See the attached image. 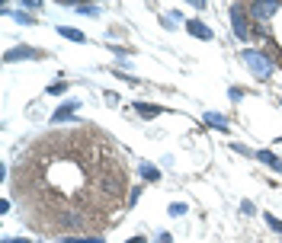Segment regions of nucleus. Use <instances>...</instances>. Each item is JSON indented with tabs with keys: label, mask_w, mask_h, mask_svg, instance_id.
Returning a JSON list of instances; mask_svg holds the SVG:
<instances>
[{
	"label": "nucleus",
	"mask_w": 282,
	"mask_h": 243,
	"mask_svg": "<svg viewBox=\"0 0 282 243\" xmlns=\"http://www.w3.org/2000/svg\"><path fill=\"white\" fill-rule=\"evenodd\" d=\"M77 106H80V103H64V106H61V109H58V112H55V119H58V122H61V119H68V115H71V112H74V109H77Z\"/></svg>",
	"instance_id": "423d86ee"
},
{
	"label": "nucleus",
	"mask_w": 282,
	"mask_h": 243,
	"mask_svg": "<svg viewBox=\"0 0 282 243\" xmlns=\"http://www.w3.org/2000/svg\"><path fill=\"white\" fill-rule=\"evenodd\" d=\"M135 109H138V112H141V115H145V119H154V115H157V112H160V109H157V106H148V103H138V106H135Z\"/></svg>",
	"instance_id": "0eeeda50"
},
{
	"label": "nucleus",
	"mask_w": 282,
	"mask_h": 243,
	"mask_svg": "<svg viewBox=\"0 0 282 243\" xmlns=\"http://www.w3.org/2000/svg\"><path fill=\"white\" fill-rule=\"evenodd\" d=\"M29 54H36L32 48H19V52H10L7 54V61H16V58H29Z\"/></svg>",
	"instance_id": "1a4fd4ad"
},
{
	"label": "nucleus",
	"mask_w": 282,
	"mask_h": 243,
	"mask_svg": "<svg viewBox=\"0 0 282 243\" xmlns=\"http://www.w3.org/2000/svg\"><path fill=\"white\" fill-rule=\"evenodd\" d=\"M257 160H263V163H266V167H273V170H282V160H276V154H269V151H260Z\"/></svg>",
	"instance_id": "39448f33"
},
{
	"label": "nucleus",
	"mask_w": 282,
	"mask_h": 243,
	"mask_svg": "<svg viewBox=\"0 0 282 243\" xmlns=\"http://www.w3.org/2000/svg\"><path fill=\"white\" fill-rule=\"evenodd\" d=\"M231 23H234V35L237 38H250V26H247V13L241 3L231 7Z\"/></svg>",
	"instance_id": "f03ea898"
},
{
	"label": "nucleus",
	"mask_w": 282,
	"mask_h": 243,
	"mask_svg": "<svg viewBox=\"0 0 282 243\" xmlns=\"http://www.w3.org/2000/svg\"><path fill=\"white\" fill-rule=\"evenodd\" d=\"M276 10H279V3H273V0H263V3H250V16H257V19H269Z\"/></svg>",
	"instance_id": "7ed1b4c3"
},
{
	"label": "nucleus",
	"mask_w": 282,
	"mask_h": 243,
	"mask_svg": "<svg viewBox=\"0 0 282 243\" xmlns=\"http://www.w3.org/2000/svg\"><path fill=\"white\" fill-rule=\"evenodd\" d=\"M241 58H244V64L260 77V80H269V74H273V61H266V54H260V52H244Z\"/></svg>",
	"instance_id": "f257e3e1"
},
{
	"label": "nucleus",
	"mask_w": 282,
	"mask_h": 243,
	"mask_svg": "<svg viewBox=\"0 0 282 243\" xmlns=\"http://www.w3.org/2000/svg\"><path fill=\"white\" fill-rule=\"evenodd\" d=\"M189 32L196 38H212V29H208L206 23H199V19H192V23H189Z\"/></svg>",
	"instance_id": "20e7f679"
},
{
	"label": "nucleus",
	"mask_w": 282,
	"mask_h": 243,
	"mask_svg": "<svg viewBox=\"0 0 282 243\" xmlns=\"http://www.w3.org/2000/svg\"><path fill=\"white\" fill-rule=\"evenodd\" d=\"M61 32L64 38H74V42H84V32H77V29H68V26H64V29H58Z\"/></svg>",
	"instance_id": "6e6552de"
},
{
	"label": "nucleus",
	"mask_w": 282,
	"mask_h": 243,
	"mask_svg": "<svg viewBox=\"0 0 282 243\" xmlns=\"http://www.w3.org/2000/svg\"><path fill=\"white\" fill-rule=\"evenodd\" d=\"M3 243H26V240H3Z\"/></svg>",
	"instance_id": "ddd939ff"
},
{
	"label": "nucleus",
	"mask_w": 282,
	"mask_h": 243,
	"mask_svg": "<svg viewBox=\"0 0 282 243\" xmlns=\"http://www.w3.org/2000/svg\"><path fill=\"white\" fill-rule=\"evenodd\" d=\"M129 243H145V237H132V240Z\"/></svg>",
	"instance_id": "f8f14e48"
},
{
	"label": "nucleus",
	"mask_w": 282,
	"mask_h": 243,
	"mask_svg": "<svg viewBox=\"0 0 282 243\" xmlns=\"http://www.w3.org/2000/svg\"><path fill=\"white\" fill-rule=\"evenodd\" d=\"M206 119L212 122V125H218V128H225V131H228V122L221 119V115H206Z\"/></svg>",
	"instance_id": "9d476101"
},
{
	"label": "nucleus",
	"mask_w": 282,
	"mask_h": 243,
	"mask_svg": "<svg viewBox=\"0 0 282 243\" xmlns=\"http://www.w3.org/2000/svg\"><path fill=\"white\" fill-rule=\"evenodd\" d=\"M141 176H145V179H157V170H154V167H141Z\"/></svg>",
	"instance_id": "9b49d317"
}]
</instances>
